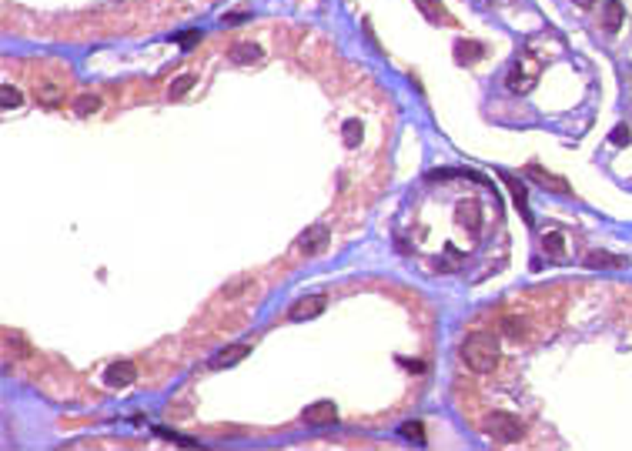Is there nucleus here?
I'll use <instances>...</instances> for the list:
<instances>
[{"mask_svg": "<svg viewBox=\"0 0 632 451\" xmlns=\"http://www.w3.org/2000/svg\"><path fill=\"white\" fill-rule=\"evenodd\" d=\"M97 107H101V97H97V94H80V97H77V101H74V110H77V114H80V117H87V114H94Z\"/></svg>", "mask_w": 632, "mask_h": 451, "instance_id": "19", "label": "nucleus"}, {"mask_svg": "<svg viewBox=\"0 0 632 451\" xmlns=\"http://www.w3.org/2000/svg\"><path fill=\"white\" fill-rule=\"evenodd\" d=\"M622 17H626L622 3H619V0H609V3L602 7V27L609 30V34H616V30L622 27Z\"/></svg>", "mask_w": 632, "mask_h": 451, "instance_id": "12", "label": "nucleus"}, {"mask_svg": "<svg viewBox=\"0 0 632 451\" xmlns=\"http://www.w3.org/2000/svg\"><path fill=\"white\" fill-rule=\"evenodd\" d=\"M301 418H304V424H311V428H328V424L338 421V408H335V401H315V405L304 408Z\"/></svg>", "mask_w": 632, "mask_h": 451, "instance_id": "5", "label": "nucleus"}, {"mask_svg": "<svg viewBox=\"0 0 632 451\" xmlns=\"http://www.w3.org/2000/svg\"><path fill=\"white\" fill-rule=\"evenodd\" d=\"M458 355L465 361V368H472L475 375H489V371H496L498 364V341L492 334H485V331H475V334H468L462 341Z\"/></svg>", "mask_w": 632, "mask_h": 451, "instance_id": "1", "label": "nucleus"}, {"mask_svg": "<svg viewBox=\"0 0 632 451\" xmlns=\"http://www.w3.org/2000/svg\"><path fill=\"white\" fill-rule=\"evenodd\" d=\"M325 248H328V227H325V224L308 227V231L298 238V251H301V255H308V257L321 255Z\"/></svg>", "mask_w": 632, "mask_h": 451, "instance_id": "7", "label": "nucleus"}, {"mask_svg": "<svg viewBox=\"0 0 632 451\" xmlns=\"http://www.w3.org/2000/svg\"><path fill=\"white\" fill-rule=\"evenodd\" d=\"M248 351H251L248 345H231V348H225V351H218V355L211 358V368H227V364H238L241 358H248Z\"/></svg>", "mask_w": 632, "mask_h": 451, "instance_id": "10", "label": "nucleus"}, {"mask_svg": "<svg viewBox=\"0 0 632 451\" xmlns=\"http://www.w3.org/2000/svg\"><path fill=\"white\" fill-rule=\"evenodd\" d=\"M528 178L535 180V184H542L545 191H556V194H572L569 180H562V178H556V174H549V171H542L539 164L528 167Z\"/></svg>", "mask_w": 632, "mask_h": 451, "instance_id": "8", "label": "nucleus"}, {"mask_svg": "<svg viewBox=\"0 0 632 451\" xmlns=\"http://www.w3.org/2000/svg\"><path fill=\"white\" fill-rule=\"evenodd\" d=\"M20 101H24V97H20V90H17V87H10V84H3V87H0V107H3V110L20 107Z\"/></svg>", "mask_w": 632, "mask_h": 451, "instance_id": "22", "label": "nucleus"}, {"mask_svg": "<svg viewBox=\"0 0 632 451\" xmlns=\"http://www.w3.org/2000/svg\"><path fill=\"white\" fill-rule=\"evenodd\" d=\"M522 431H526V424L515 418V415H509V411H498L496 418L489 421V435L496 438L498 445H512V441H519Z\"/></svg>", "mask_w": 632, "mask_h": 451, "instance_id": "3", "label": "nucleus"}, {"mask_svg": "<svg viewBox=\"0 0 632 451\" xmlns=\"http://www.w3.org/2000/svg\"><path fill=\"white\" fill-rule=\"evenodd\" d=\"M402 368H408V371H421L425 364H419V361H405V358H402Z\"/></svg>", "mask_w": 632, "mask_h": 451, "instance_id": "27", "label": "nucleus"}, {"mask_svg": "<svg viewBox=\"0 0 632 451\" xmlns=\"http://www.w3.org/2000/svg\"><path fill=\"white\" fill-rule=\"evenodd\" d=\"M502 328H505L509 338H522V334H526V324H522L519 317H502Z\"/></svg>", "mask_w": 632, "mask_h": 451, "instance_id": "24", "label": "nucleus"}, {"mask_svg": "<svg viewBox=\"0 0 632 451\" xmlns=\"http://www.w3.org/2000/svg\"><path fill=\"white\" fill-rule=\"evenodd\" d=\"M345 144L348 148H358V141H361V120H345Z\"/></svg>", "mask_w": 632, "mask_h": 451, "instance_id": "23", "label": "nucleus"}, {"mask_svg": "<svg viewBox=\"0 0 632 451\" xmlns=\"http://www.w3.org/2000/svg\"><path fill=\"white\" fill-rule=\"evenodd\" d=\"M586 264L589 268H626V257H616V255H609V251H592V255L586 257Z\"/></svg>", "mask_w": 632, "mask_h": 451, "instance_id": "17", "label": "nucleus"}, {"mask_svg": "<svg viewBox=\"0 0 632 451\" xmlns=\"http://www.w3.org/2000/svg\"><path fill=\"white\" fill-rule=\"evenodd\" d=\"M325 308H328V298H325V294H308V298L295 301V308L288 311V317H291V321H308V317H318Z\"/></svg>", "mask_w": 632, "mask_h": 451, "instance_id": "6", "label": "nucleus"}, {"mask_svg": "<svg viewBox=\"0 0 632 451\" xmlns=\"http://www.w3.org/2000/svg\"><path fill=\"white\" fill-rule=\"evenodd\" d=\"M398 435L408 438V445H425V428H421V421H405L402 428H398Z\"/></svg>", "mask_w": 632, "mask_h": 451, "instance_id": "18", "label": "nucleus"}, {"mask_svg": "<svg viewBox=\"0 0 632 451\" xmlns=\"http://www.w3.org/2000/svg\"><path fill=\"white\" fill-rule=\"evenodd\" d=\"M171 41H174L181 50H195L197 41H201V30H181V34H174Z\"/></svg>", "mask_w": 632, "mask_h": 451, "instance_id": "21", "label": "nucleus"}, {"mask_svg": "<svg viewBox=\"0 0 632 451\" xmlns=\"http://www.w3.org/2000/svg\"><path fill=\"white\" fill-rule=\"evenodd\" d=\"M485 57V47L479 41H458L455 44V60L458 64H472V60H482Z\"/></svg>", "mask_w": 632, "mask_h": 451, "instance_id": "14", "label": "nucleus"}, {"mask_svg": "<svg viewBox=\"0 0 632 451\" xmlns=\"http://www.w3.org/2000/svg\"><path fill=\"white\" fill-rule=\"evenodd\" d=\"M244 20H248L244 10H238V14H225V24H244Z\"/></svg>", "mask_w": 632, "mask_h": 451, "instance_id": "26", "label": "nucleus"}, {"mask_svg": "<svg viewBox=\"0 0 632 451\" xmlns=\"http://www.w3.org/2000/svg\"><path fill=\"white\" fill-rule=\"evenodd\" d=\"M195 84H197V77H195V74H184V77H178V80L171 84V90H167V94H171V101H178V97H184V94H188V90L195 87Z\"/></svg>", "mask_w": 632, "mask_h": 451, "instance_id": "20", "label": "nucleus"}, {"mask_svg": "<svg viewBox=\"0 0 632 451\" xmlns=\"http://www.w3.org/2000/svg\"><path fill=\"white\" fill-rule=\"evenodd\" d=\"M539 74H542V60L535 57V50L528 47V50H522V54L515 57L509 77H505V84H509L512 94H528V90L535 87Z\"/></svg>", "mask_w": 632, "mask_h": 451, "instance_id": "2", "label": "nucleus"}, {"mask_svg": "<svg viewBox=\"0 0 632 451\" xmlns=\"http://www.w3.org/2000/svg\"><path fill=\"white\" fill-rule=\"evenodd\" d=\"M137 381V368L134 361H114L104 371V385L107 388H131Z\"/></svg>", "mask_w": 632, "mask_h": 451, "instance_id": "4", "label": "nucleus"}, {"mask_svg": "<svg viewBox=\"0 0 632 451\" xmlns=\"http://www.w3.org/2000/svg\"><path fill=\"white\" fill-rule=\"evenodd\" d=\"M34 97H37L41 107H57L60 101H64V87H60V84H50V80H37Z\"/></svg>", "mask_w": 632, "mask_h": 451, "instance_id": "9", "label": "nucleus"}, {"mask_svg": "<svg viewBox=\"0 0 632 451\" xmlns=\"http://www.w3.org/2000/svg\"><path fill=\"white\" fill-rule=\"evenodd\" d=\"M572 3H579V7H586V10H589V7H592L596 0H572Z\"/></svg>", "mask_w": 632, "mask_h": 451, "instance_id": "28", "label": "nucleus"}, {"mask_svg": "<svg viewBox=\"0 0 632 451\" xmlns=\"http://www.w3.org/2000/svg\"><path fill=\"white\" fill-rule=\"evenodd\" d=\"M629 127H626V124H619L616 131H612V134H609V141H612V144H616V148H622V144H629Z\"/></svg>", "mask_w": 632, "mask_h": 451, "instance_id": "25", "label": "nucleus"}, {"mask_svg": "<svg viewBox=\"0 0 632 451\" xmlns=\"http://www.w3.org/2000/svg\"><path fill=\"white\" fill-rule=\"evenodd\" d=\"M542 251L552 257V261H562V257H566V238H562V231H549V234L542 238Z\"/></svg>", "mask_w": 632, "mask_h": 451, "instance_id": "16", "label": "nucleus"}, {"mask_svg": "<svg viewBox=\"0 0 632 451\" xmlns=\"http://www.w3.org/2000/svg\"><path fill=\"white\" fill-rule=\"evenodd\" d=\"M502 180H505V184H509V191H512V201H515V208L522 210V214H526V221H528V191H526V184H522V180L515 178V174H502Z\"/></svg>", "mask_w": 632, "mask_h": 451, "instance_id": "13", "label": "nucleus"}, {"mask_svg": "<svg viewBox=\"0 0 632 451\" xmlns=\"http://www.w3.org/2000/svg\"><path fill=\"white\" fill-rule=\"evenodd\" d=\"M415 7H419L421 14L428 17L432 24H451V17L449 10L442 7V0H415Z\"/></svg>", "mask_w": 632, "mask_h": 451, "instance_id": "11", "label": "nucleus"}, {"mask_svg": "<svg viewBox=\"0 0 632 451\" xmlns=\"http://www.w3.org/2000/svg\"><path fill=\"white\" fill-rule=\"evenodd\" d=\"M227 57L234 60V64H255V60L261 57V47H258L255 41H248V44H234L231 50H227Z\"/></svg>", "mask_w": 632, "mask_h": 451, "instance_id": "15", "label": "nucleus"}]
</instances>
